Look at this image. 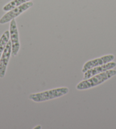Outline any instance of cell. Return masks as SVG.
Wrapping results in <instances>:
<instances>
[{"label": "cell", "mask_w": 116, "mask_h": 129, "mask_svg": "<svg viewBox=\"0 0 116 129\" xmlns=\"http://www.w3.org/2000/svg\"><path fill=\"white\" fill-rule=\"evenodd\" d=\"M114 55L112 54H109L102 56L99 58L91 60H89L84 64L82 68V72L85 73L87 71L90 70V69L96 67L97 66H100L106 63H108L109 62L113 61L114 59Z\"/></svg>", "instance_id": "5b68a950"}, {"label": "cell", "mask_w": 116, "mask_h": 129, "mask_svg": "<svg viewBox=\"0 0 116 129\" xmlns=\"http://www.w3.org/2000/svg\"><path fill=\"white\" fill-rule=\"evenodd\" d=\"M115 75L116 70L111 69V70L93 76L90 79L83 80V81L80 82L77 84L76 86V88L79 90L88 89L100 85Z\"/></svg>", "instance_id": "6da1fadb"}, {"label": "cell", "mask_w": 116, "mask_h": 129, "mask_svg": "<svg viewBox=\"0 0 116 129\" xmlns=\"http://www.w3.org/2000/svg\"><path fill=\"white\" fill-rule=\"evenodd\" d=\"M9 33L10 41L12 43V56L15 57L17 55L20 48L19 33L15 19L10 21Z\"/></svg>", "instance_id": "277c9868"}, {"label": "cell", "mask_w": 116, "mask_h": 129, "mask_svg": "<svg viewBox=\"0 0 116 129\" xmlns=\"http://www.w3.org/2000/svg\"><path fill=\"white\" fill-rule=\"evenodd\" d=\"M12 56V43L9 40L0 59V78L5 77L6 69L10 56Z\"/></svg>", "instance_id": "8992f818"}, {"label": "cell", "mask_w": 116, "mask_h": 129, "mask_svg": "<svg viewBox=\"0 0 116 129\" xmlns=\"http://www.w3.org/2000/svg\"><path fill=\"white\" fill-rule=\"evenodd\" d=\"M32 1H33V0H12V1H10V3L6 4L4 6L3 10L4 12H8V11L12 10L13 9L16 7H18V6L21 5L22 4Z\"/></svg>", "instance_id": "9c48e42d"}, {"label": "cell", "mask_w": 116, "mask_h": 129, "mask_svg": "<svg viewBox=\"0 0 116 129\" xmlns=\"http://www.w3.org/2000/svg\"><path fill=\"white\" fill-rule=\"evenodd\" d=\"M33 4H34L32 1H29L8 11L6 14H4L1 18V19H0V24H4L10 22L12 20L15 19V18L18 17L19 15L22 14L25 11L28 10L29 8L32 7Z\"/></svg>", "instance_id": "3957f363"}, {"label": "cell", "mask_w": 116, "mask_h": 129, "mask_svg": "<svg viewBox=\"0 0 116 129\" xmlns=\"http://www.w3.org/2000/svg\"><path fill=\"white\" fill-rule=\"evenodd\" d=\"M10 39L9 31L6 30L0 38V59Z\"/></svg>", "instance_id": "ba28073f"}, {"label": "cell", "mask_w": 116, "mask_h": 129, "mask_svg": "<svg viewBox=\"0 0 116 129\" xmlns=\"http://www.w3.org/2000/svg\"><path fill=\"white\" fill-rule=\"evenodd\" d=\"M116 67V63L114 61L109 62L108 63H106L104 65L97 66L96 67L92 68L90 69L84 73V77L83 80H86L90 79V77L99 74V73L105 72L106 71L111 70Z\"/></svg>", "instance_id": "52a82bcc"}, {"label": "cell", "mask_w": 116, "mask_h": 129, "mask_svg": "<svg viewBox=\"0 0 116 129\" xmlns=\"http://www.w3.org/2000/svg\"><path fill=\"white\" fill-rule=\"evenodd\" d=\"M68 92L69 89L67 87L57 88L44 92L32 93L29 95L28 99L35 102H42L62 97Z\"/></svg>", "instance_id": "7a4b0ae2"}]
</instances>
